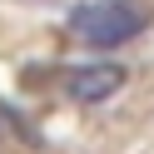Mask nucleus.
<instances>
[{
	"instance_id": "obj_2",
	"label": "nucleus",
	"mask_w": 154,
	"mask_h": 154,
	"mask_svg": "<svg viewBox=\"0 0 154 154\" xmlns=\"http://www.w3.org/2000/svg\"><path fill=\"white\" fill-rule=\"evenodd\" d=\"M119 85H124V70H119V65H85V70H75V75H70V94H75L80 104L109 100Z\"/></svg>"
},
{
	"instance_id": "obj_1",
	"label": "nucleus",
	"mask_w": 154,
	"mask_h": 154,
	"mask_svg": "<svg viewBox=\"0 0 154 154\" xmlns=\"http://www.w3.org/2000/svg\"><path fill=\"white\" fill-rule=\"evenodd\" d=\"M144 30V10L124 5V0H90L70 10V35L90 50H114V45L134 40Z\"/></svg>"
}]
</instances>
